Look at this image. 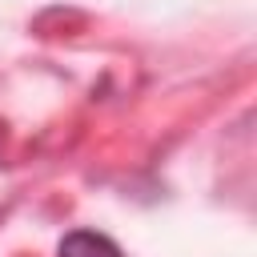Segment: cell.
<instances>
[{"label": "cell", "instance_id": "cell-1", "mask_svg": "<svg viewBox=\"0 0 257 257\" xmlns=\"http://www.w3.org/2000/svg\"><path fill=\"white\" fill-rule=\"evenodd\" d=\"M56 257H124V253H120V245L112 237L92 233V229H76V233H68L60 241Z\"/></svg>", "mask_w": 257, "mask_h": 257}]
</instances>
